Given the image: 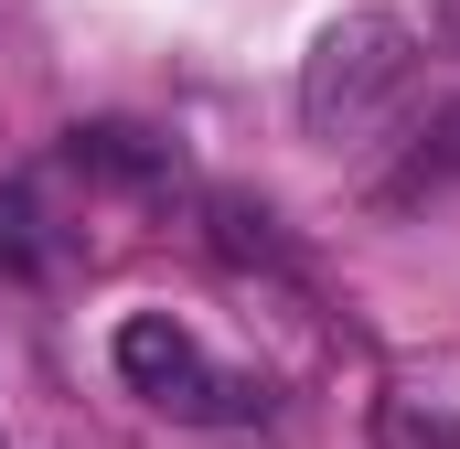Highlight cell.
<instances>
[{"mask_svg": "<svg viewBox=\"0 0 460 449\" xmlns=\"http://www.w3.org/2000/svg\"><path fill=\"white\" fill-rule=\"evenodd\" d=\"M407 86H418V32L396 11H343L300 54V128L311 139H364Z\"/></svg>", "mask_w": 460, "mask_h": 449, "instance_id": "cell-1", "label": "cell"}, {"mask_svg": "<svg viewBox=\"0 0 460 449\" xmlns=\"http://www.w3.org/2000/svg\"><path fill=\"white\" fill-rule=\"evenodd\" d=\"M108 364H118V385L150 396L161 418H193V428H257L268 418V385L257 374H226L172 311H128L108 332Z\"/></svg>", "mask_w": 460, "mask_h": 449, "instance_id": "cell-2", "label": "cell"}, {"mask_svg": "<svg viewBox=\"0 0 460 449\" xmlns=\"http://www.w3.org/2000/svg\"><path fill=\"white\" fill-rule=\"evenodd\" d=\"M65 150H75V172H97V182H172V150H161V139H150V128H75V139H65Z\"/></svg>", "mask_w": 460, "mask_h": 449, "instance_id": "cell-3", "label": "cell"}, {"mask_svg": "<svg viewBox=\"0 0 460 449\" xmlns=\"http://www.w3.org/2000/svg\"><path fill=\"white\" fill-rule=\"evenodd\" d=\"M32 268H43V246H32V204L0 193V278H32Z\"/></svg>", "mask_w": 460, "mask_h": 449, "instance_id": "cell-4", "label": "cell"}, {"mask_svg": "<svg viewBox=\"0 0 460 449\" xmlns=\"http://www.w3.org/2000/svg\"><path fill=\"white\" fill-rule=\"evenodd\" d=\"M385 449H460V418H418V407H385Z\"/></svg>", "mask_w": 460, "mask_h": 449, "instance_id": "cell-5", "label": "cell"}, {"mask_svg": "<svg viewBox=\"0 0 460 449\" xmlns=\"http://www.w3.org/2000/svg\"><path fill=\"white\" fill-rule=\"evenodd\" d=\"M439 22H450V43H460V0H450V11H439Z\"/></svg>", "mask_w": 460, "mask_h": 449, "instance_id": "cell-6", "label": "cell"}, {"mask_svg": "<svg viewBox=\"0 0 460 449\" xmlns=\"http://www.w3.org/2000/svg\"><path fill=\"white\" fill-rule=\"evenodd\" d=\"M0 449H11V439H0Z\"/></svg>", "mask_w": 460, "mask_h": 449, "instance_id": "cell-7", "label": "cell"}]
</instances>
